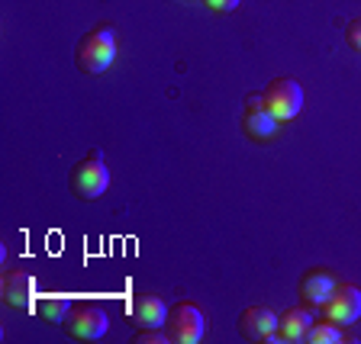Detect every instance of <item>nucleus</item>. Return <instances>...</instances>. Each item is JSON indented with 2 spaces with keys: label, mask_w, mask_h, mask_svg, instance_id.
Returning a JSON list of instances; mask_svg holds the SVG:
<instances>
[{
  "label": "nucleus",
  "mask_w": 361,
  "mask_h": 344,
  "mask_svg": "<svg viewBox=\"0 0 361 344\" xmlns=\"http://www.w3.org/2000/svg\"><path fill=\"white\" fill-rule=\"evenodd\" d=\"M264 106H268L271 116H274L278 122L293 120L303 106L300 84L293 81V77H278V81H271L268 87H264Z\"/></svg>",
  "instance_id": "obj_5"
},
{
  "label": "nucleus",
  "mask_w": 361,
  "mask_h": 344,
  "mask_svg": "<svg viewBox=\"0 0 361 344\" xmlns=\"http://www.w3.org/2000/svg\"><path fill=\"white\" fill-rule=\"evenodd\" d=\"M106 187H110V167L100 151H90L84 161L71 167V193L78 200H97Z\"/></svg>",
  "instance_id": "obj_2"
},
{
  "label": "nucleus",
  "mask_w": 361,
  "mask_h": 344,
  "mask_svg": "<svg viewBox=\"0 0 361 344\" xmlns=\"http://www.w3.org/2000/svg\"><path fill=\"white\" fill-rule=\"evenodd\" d=\"M165 331L174 344H197L203 338V312L188 300L174 302V306H168Z\"/></svg>",
  "instance_id": "obj_4"
},
{
  "label": "nucleus",
  "mask_w": 361,
  "mask_h": 344,
  "mask_svg": "<svg viewBox=\"0 0 361 344\" xmlns=\"http://www.w3.org/2000/svg\"><path fill=\"white\" fill-rule=\"evenodd\" d=\"M129 315H133V322L139 329H161L168 319V306L152 293H139L129 302Z\"/></svg>",
  "instance_id": "obj_10"
},
{
  "label": "nucleus",
  "mask_w": 361,
  "mask_h": 344,
  "mask_svg": "<svg viewBox=\"0 0 361 344\" xmlns=\"http://www.w3.org/2000/svg\"><path fill=\"white\" fill-rule=\"evenodd\" d=\"M110 329V315L97 302H75L65 315V331L75 341H100Z\"/></svg>",
  "instance_id": "obj_3"
},
{
  "label": "nucleus",
  "mask_w": 361,
  "mask_h": 344,
  "mask_svg": "<svg viewBox=\"0 0 361 344\" xmlns=\"http://www.w3.org/2000/svg\"><path fill=\"white\" fill-rule=\"evenodd\" d=\"M336 286L338 284L329 270H310V274H303V280H300V302L307 309H323Z\"/></svg>",
  "instance_id": "obj_9"
},
{
  "label": "nucleus",
  "mask_w": 361,
  "mask_h": 344,
  "mask_svg": "<svg viewBox=\"0 0 361 344\" xmlns=\"http://www.w3.org/2000/svg\"><path fill=\"white\" fill-rule=\"evenodd\" d=\"M323 315H326V319H332V322H338V325L358 322V315H361V290H358V286H352V284H338L336 290H332V296L326 300Z\"/></svg>",
  "instance_id": "obj_7"
},
{
  "label": "nucleus",
  "mask_w": 361,
  "mask_h": 344,
  "mask_svg": "<svg viewBox=\"0 0 361 344\" xmlns=\"http://www.w3.org/2000/svg\"><path fill=\"white\" fill-rule=\"evenodd\" d=\"M116 58V39H113L110 26H97L78 42L75 49V65L84 75H104Z\"/></svg>",
  "instance_id": "obj_1"
},
{
  "label": "nucleus",
  "mask_w": 361,
  "mask_h": 344,
  "mask_svg": "<svg viewBox=\"0 0 361 344\" xmlns=\"http://www.w3.org/2000/svg\"><path fill=\"white\" fill-rule=\"evenodd\" d=\"M68 309H71V302L65 296H42V300H36V312L42 315L45 322H65Z\"/></svg>",
  "instance_id": "obj_13"
},
{
  "label": "nucleus",
  "mask_w": 361,
  "mask_h": 344,
  "mask_svg": "<svg viewBox=\"0 0 361 344\" xmlns=\"http://www.w3.org/2000/svg\"><path fill=\"white\" fill-rule=\"evenodd\" d=\"M135 341L139 344H165V341H171V338H168V331L161 335V329H142L135 335Z\"/></svg>",
  "instance_id": "obj_15"
},
{
  "label": "nucleus",
  "mask_w": 361,
  "mask_h": 344,
  "mask_svg": "<svg viewBox=\"0 0 361 344\" xmlns=\"http://www.w3.org/2000/svg\"><path fill=\"white\" fill-rule=\"evenodd\" d=\"M313 325V315L310 309H287V312L278 315V338L281 341H307V331Z\"/></svg>",
  "instance_id": "obj_11"
},
{
  "label": "nucleus",
  "mask_w": 361,
  "mask_h": 344,
  "mask_svg": "<svg viewBox=\"0 0 361 344\" xmlns=\"http://www.w3.org/2000/svg\"><path fill=\"white\" fill-rule=\"evenodd\" d=\"M307 341L310 344H338L342 341V325L326 319V322H313L307 331Z\"/></svg>",
  "instance_id": "obj_14"
},
{
  "label": "nucleus",
  "mask_w": 361,
  "mask_h": 344,
  "mask_svg": "<svg viewBox=\"0 0 361 344\" xmlns=\"http://www.w3.org/2000/svg\"><path fill=\"white\" fill-rule=\"evenodd\" d=\"M345 39H348V45H352L355 52H361V20H352L345 26Z\"/></svg>",
  "instance_id": "obj_16"
},
{
  "label": "nucleus",
  "mask_w": 361,
  "mask_h": 344,
  "mask_svg": "<svg viewBox=\"0 0 361 344\" xmlns=\"http://www.w3.org/2000/svg\"><path fill=\"white\" fill-rule=\"evenodd\" d=\"M0 296L10 309H36V277L26 270H7L0 280Z\"/></svg>",
  "instance_id": "obj_8"
},
{
  "label": "nucleus",
  "mask_w": 361,
  "mask_h": 344,
  "mask_svg": "<svg viewBox=\"0 0 361 344\" xmlns=\"http://www.w3.org/2000/svg\"><path fill=\"white\" fill-rule=\"evenodd\" d=\"M207 7L213 10V13H229V10H235L242 4V0H203Z\"/></svg>",
  "instance_id": "obj_17"
},
{
  "label": "nucleus",
  "mask_w": 361,
  "mask_h": 344,
  "mask_svg": "<svg viewBox=\"0 0 361 344\" xmlns=\"http://www.w3.org/2000/svg\"><path fill=\"white\" fill-rule=\"evenodd\" d=\"M242 129H245L248 139L268 142V139H274V132H278V120L271 116L268 106H262V110H245V116H242Z\"/></svg>",
  "instance_id": "obj_12"
},
{
  "label": "nucleus",
  "mask_w": 361,
  "mask_h": 344,
  "mask_svg": "<svg viewBox=\"0 0 361 344\" xmlns=\"http://www.w3.org/2000/svg\"><path fill=\"white\" fill-rule=\"evenodd\" d=\"M239 331H242V338L252 344L281 341L278 338V315L271 312L268 306H248L239 319Z\"/></svg>",
  "instance_id": "obj_6"
}]
</instances>
